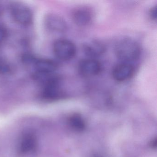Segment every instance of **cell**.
Listing matches in <instances>:
<instances>
[{"mask_svg":"<svg viewBox=\"0 0 157 157\" xmlns=\"http://www.w3.org/2000/svg\"><path fill=\"white\" fill-rule=\"evenodd\" d=\"M72 123L73 124L75 125V126L78 127L79 128L83 127V124L82 121L78 117H74L73 119H72Z\"/></svg>","mask_w":157,"mask_h":157,"instance_id":"16","label":"cell"},{"mask_svg":"<svg viewBox=\"0 0 157 157\" xmlns=\"http://www.w3.org/2000/svg\"><path fill=\"white\" fill-rule=\"evenodd\" d=\"M10 65L4 59L0 57V74H7L10 71Z\"/></svg>","mask_w":157,"mask_h":157,"instance_id":"12","label":"cell"},{"mask_svg":"<svg viewBox=\"0 0 157 157\" xmlns=\"http://www.w3.org/2000/svg\"><path fill=\"white\" fill-rule=\"evenodd\" d=\"M33 65L36 70L35 72L43 74H54L58 67L55 61L47 59H36Z\"/></svg>","mask_w":157,"mask_h":157,"instance_id":"8","label":"cell"},{"mask_svg":"<svg viewBox=\"0 0 157 157\" xmlns=\"http://www.w3.org/2000/svg\"><path fill=\"white\" fill-rule=\"evenodd\" d=\"M36 59L30 54H25L22 56V60L24 63L26 64H34Z\"/></svg>","mask_w":157,"mask_h":157,"instance_id":"13","label":"cell"},{"mask_svg":"<svg viewBox=\"0 0 157 157\" xmlns=\"http://www.w3.org/2000/svg\"><path fill=\"white\" fill-rule=\"evenodd\" d=\"M53 51L57 58L68 61L75 57L77 52L76 46L73 42L66 39H59L53 45Z\"/></svg>","mask_w":157,"mask_h":157,"instance_id":"2","label":"cell"},{"mask_svg":"<svg viewBox=\"0 0 157 157\" xmlns=\"http://www.w3.org/2000/svg\"><path fill=\"white\" fill-rule=\"evenodd\" d=\"M83 51L89 58H94L102 55L105 51V47L98 41H91L86 43L83 46Z\"/></svg>","mask_w":157,"mask_h":157,"instance_id":"11","label":"cell"},{"mask_svg":"<svg viewBox=\"0 0 157 157\" xmlns=\"http://www.w3.org/2000/svg\"><path fill=\"white\" fill-rule=\"evenodd\" d=\"M36 136L32 133H26L21 139L19 150L21 153H28L34 149L36 145Z\"/></svg>","mask_w":157,"mask_h":157,"instance_id":"10","label":"cell"},{"mask_svg":"<svg viewBox=\"0 0 157 157\" xmlns=\"http://www.w3.org/2000/svg\"><path fill=\"white\" fill-rule=\"evenodd\" d=\"M7 30L5 27L0 25V43H1L5 39L7 36Z\"/></svg>","mask_w":157,"mask_h":157,"instance_id":"14","label":"cell"},{"mask_svg":"<svg viewBox=\"0 0 157 157\" xmlns=\"http://www.w3.org/2000/svg\"><path fill=\"white\" fill-rule=\"evenodd\" d=\"M12 15L15 21L23 25H28L32 22L33 13L26 5L15 2L10 7Z\"/></svg>","mask_w":157,"mask_h":157,"instance_id":"4","label":"cell"},{"mask_svg":"<svg viewBox=\"0 0 157 157\" xmlns=\"http://www.w3.org/2000/svg\"><path fill=\"white\" fill-rule=\"evenodd\" d=\"M60 82L59 77L54 74L47 78L42 82L44 85L43 98L47 100H55L59 98L61 94Z\"/></svg>","mask_w":157,"mask_h":157,"instance_id":"3","label":"cell"},{"mask_svg":"<svg viewBox=\"0 0 157 157\" xmlns=\"http://www.w3.org/2000/svg\"><path fill=\"white\" fill-rule=\"evenodd\" d=\"M101 65L95 59L88 58L81 60L78 65V71L81 76L86 78L94 77L101 72Z\"/></svg>","mask_w":157,"mask_h":157,"instance_id":"5","label":"cell"},{"mask_svg":"<svg viewBox=\"0 0 157 157\" xmlns=\"http://www.w3.org/2000/svg\"><path fill=\"white\" fill-rule=\"evenodd\" d=\"M1 11H2L1 8H0V12H1Z\"/></svg>","mask_w":157,"mask_h":157,"instance_id":"17","label":"cell"},{"mask_svg":"<svg viewBox=\"0 0 157 157\" xmlns=\"http://www.w3.org/2000/svg\"><path fill=\"white\" fill-rule=\"evenodd\" d=\"M115 53L121 62L131 63L139 58L141 54L140 46L135 40L129 38L119 40L115 46Z\"/></svg>","mask_w":157,"mask_h":157,"instance_id":"1","label":"cell"},{"mask_svg":"<svg viewBox=\"0 0 157 157\" xmlns=\"http://www.w3.org/2000/svg\"><path fill=\"white\" fill-rule=\"evenodd\" d=\"M149 16L151 19L153 21L157 20V7H152L149 11Z\"/></svg>","mask_w":157,"mask_h":157,"instance_id":"15","label":"cell"},{"mask_svg":"<svg viewBox=\"0 0 157 157\" xmlns=\"http://www.w3.org/2000/svg\"><path fill=\"white\" fill-rule=\"evenodd\" d=\"M134 72L135 68L132 64L121 62L113 69L112 76L117 81H125L132 77Z\"/></svg>","mask_w":157,"mask_h":157,"instance_id":"6","label":"cell"},{"mask_svg":"<svg viewBox=\"0 0 157 157\" xmlns=\"http://www.w3.org/2000/svg\"><path fill=\"white\" fill-rule=\"evenodd\" d=\"M46 24L48 29L57 32H65L67 28L65 21L59 16L55 14L48 15L46 19Z\"/></svg>","mask_w":157,"mask_h":157,"instance_id":"9","label":"cell"},{"mask_svg":"<svg viewBox=\"0 0 157 157\" xmlns=\"http://www.w3.org/2000/svg\"><path fill=\"white\" fill-rule=\"evenodd\" d=\"M93 17L92 12L89 8H78L72 13V20L79 26L88 25L92 21Z\"/></svg>","mask_w":157,"mask_h":157,"instance_id":"7","label":"cell"}]
</instances>
